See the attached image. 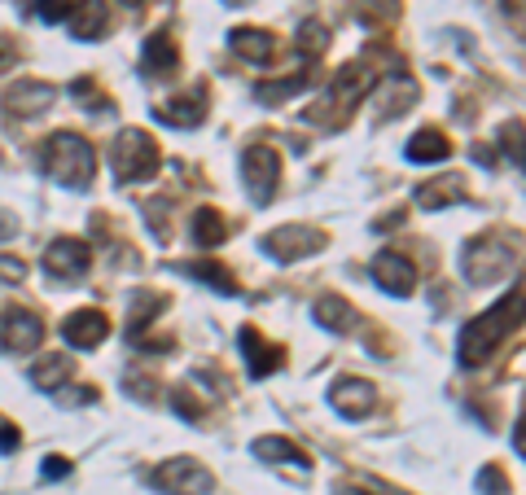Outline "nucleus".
<instances>
[{"mask_svg":"<svg viewBox=\"0 0 526 495\" xmlns=\"http://www.w3.org/2000/svg\"><path fill=\"white\" fill-rule=\"evenodd\" d=\"M518 325H526V285H518V290L505 294L500 303H491L483 316H474L470 325L461 329V342H456L461 364H483Z\"/></svg>","mask_w":526,"mask_h":495,"instance_id":"1","label":"nucleus"},{"mask_svg":"<svg viewBox=\"0 0 526 495\" xmlns=\"http://www.w3.org/2000/svg\"><path fill=\"white\" fill-rule=\"evenodd\" d=\"M40 163H44V171H49L57 184H66V189H84V184H93L97 154H93V145H88L79 132L62 128V132L44 136Z\"/></svg>","mask_w":526,"mask_h":495,"instance_id":"2","label":"nucleus"},{"mask_svg":"<svg viewBox=\"0 0 526 495\" xmlns=\"http://www.w3.org/2000/svg\"><path fill=\"white\" fill-rule=\"evenodd\" d=\"M518 263V250H513V241L505 233H483L474 237L470 246H465L461 255V272L470 285H496L505 281L509 268Z\"/></svg>","mask_w":526,"mask_h":495,"instance_id":"3","label":"nucleus"},{"mask_svg":"<svg viewBox=\"0 0 526 495\" xmlns=\"http://www.w3.org/2000/svg\"><path fill=\"white\" fill-rule=\"evenodd\" d=\"M158 163H163V154H158V141L145 128H123L119 136H114L110 167H114V176H119L123 184L150 180L158 171Z\"/></svg>","mask_w":526,"mask_h":495,"instance_id":"4","label":"nucleus"},{"mask_svg":"<svg viewBox=\"0 0 526 495\" xmlns=\"http://www.w3.org/2000/svg\"><path fill=\"white\" fill-rule=\"evenodd\" d=\"M373 84H377V71H373V66L347 62V66H342V71L334 75V88H329V97L320 101V106L307 110V119H312V123H329V110H342V123H347L351 110H356L360 101L373 92Z\"/></svg>","mask_w":526,"mask_h":495,"instance_id":"5","label":"nucleus"},{"mask_svg":"<svg viewBox=\"0 0 526 495\" xmlns=\"http://www.w3.org/2000/svg\"><path fill=\"white\" fill-rule=\"evenodd\" d=\"M242 180H246L250 202L268 206L277 198V184H281V154L272 145H250L242 154Z\"/></svg>","mask_w":526,"mask_h":495,"instance_id":"6","label":"nucleus"},{"mask_svg":"<svg viewBox=\"0 0 526 495\" xmlns=\"http://www.w3.org/2000/svg\"><path fill=\"white\" fill-rule=\"evenodd\" d=\"M154 487L163 495H207L215 487V478L202 460L176 456V460H163V465L154 469Z\"/></svg>","mask_w":526,"mask_h":495,"instance_id":"7","label":"nucleus"},{"mask_svg":"<svg viewBox=\"0 0 526 495\" xmlns=\"http://www.w3.org/2000/svg\"><path fill=\"white\" fill-rule=\"evenodd\" d=\"M325 233L312 224H285V228H272L268 237H263V250H268L277 263H294V259H307L316 255V250H325Z\"/></svg>","mask_w":526,"mask_h":495,"instance_id":"8","label":"nucleus"},{"mask_svg":"<svg viewBox=\"0 0 526 495\" xmlns=\"http://www.w3.org/2000/svg\"><path fill=\"white\" fill-rule=\"evenodd\" d=\"M88 263H93V246L79 237H53L49 250H44V272L53 281H79L88 272Z\"/></svg>","mask_w":526,"mask_h":495,"instance_id":"9","label":"nucleus"},{"mask_svg":"<svg viewBox=\"0 0 526 495\" xmlns=\"http://www.w3.org/2000/svg\"><path fill=\"white\" fill-rule=\"evenodd\" d=\"M44 342V320L36 312H27V307H9L5 316H0V347L9 355H31Z\"/></svg>","mask_w":526,"mask_h":495,"instance_id":"10","label":"nucleus"},{"mask_svg":"<svg viewBox=\"0 0 526 495\" xmlns=\"http://www.w3.org/2000/svg\"><path fill=\"white\" fill-rule=\"evenodd\" d=\"M369 272H373V281L382 285L386 294H395V298H408V294L417 290V268L399 255V250H377L373 263H369Z\"/></svg>","mask_w":526,"mask_h":495,"instance_id":"11","label":"nucleus"},{"mask_svg":"<svg viewBox=\"0 0 526 495\" xmlns=\"http://www.w3.org/2000/svg\"><path fill=\"white\" fill-rule=\"evenodd\" d=\"M57 101V88L44 84V79H18V84L5 88V97H0V106L9 114H18V119H36Z\"/></svg>","mask_w":526,"mask_h":495,"instance_id":"12","label":"nucleus"},{"mask_svg":"<svg viewBox=\"0 0 526 495\" xmlns=\"http://www.w3.org/2000/svg\"><path fill=\"white\" fill-rule=\"evenodd\" d=\"M329 404H334V412L338 417H347V421L369 417L373 404H377L373 382H364V377H342V382L329 386Z\"/></svg>","mask_w":526,"mask_h":495,"instance_id":"13","label":"nucleus"},{"mask_svg":"<svg viewBox=\"0 0 526 495\" xmlns=\"http://www.w3.org/2000/svg\"><path fill=\"white\" fill-rule=\"evenodd\" d=\"M237 347H242V355H246V373L255 377V382H259V377H272V373H277V368L285 364V351L277 347V342L259 338V329H250V325L237 333Z\"/></svg>","mask_w":526,"mask_h":495,"instance_id":"14","label":"nucleus"},{"mask_svg":"<svg viewBox=\"0 0 526 495\" xmlns=\"http://www.w3.org/2000/svg\"><path fill=\"white\" fill-rule=\"evenodd\" d=\"M62 338L71 342L75 351H93V347H101V342L110 338V320H106V312H97V307H93V312L84 307V312H71L62 320Z\"/></svg>","mask_w":526,"mask_h":495,"instance_id":"15","label":"nucleus"},{"mask_svg":"<svg viewBox=\"0 0 526 495\" xmlns=\"http://www.w3.org/2000/svg\"><path fill=\"white\" fill-rule=\"evenodd\" d=\"M154 114H158V123H167V128H198V123L207 119V88L185 92V97H171Z\"/></svg>","mask_w":526,"mask_h":495,"instance_id":"16","label":"nucleus"},{"mask_svg":"<svg viewBox=\"0 0 526 495\" xmlns=\"http://www.w3.org/2000/svg\"><path fill=\"white\" fill-rule=\"evenodd\" d=\"M470 202V184L465 176H443V180H426L417 189V206L421 211H448V206Z\"/></svg>","mask_w":526,"mask_h":495,"instance_id":"17","label":"nucleus"},{"mask_svg":"<svg viewBox=\"0 0 526 495\" xmlns=\"http://www.w3.org/2000/svg\"><path fill=\"white\" fill-rule=\"evenodd\" d=\"M66 22H71L75 40H101L110 31V5L106 0H75V9Z\"/></svg>","mask_w":526,"mask_h":495,"instance_id":"18","label":"nucleus"},{"mask_svg":"<svg viewBox=\"0 0 526 495\" xmlns=\"http://www.w3.org/2000/svg\"><path fill=\"white\" fill-rule=\"evenodd\" d=\"M312 312H316V320H320V329H334V333H351V329L360 325V312H356V307H351L342 294H320Z\"/></svg>","mask_w":526,"mask_h":495,"instance_id":"19","label":"nucleus"},{"mask_svg":"<svg viewBox=\"0 0 526 495\" xmlns=\"http://www.w3.org/2000/svg\"><path fill=\"white\" fill-rule=\"evenodd\" d=\"M250 452H255L259 460H268V465H299V469L312 465L303 447L294 439H281V434H263V439L250 443Z\"/></svg>","mask_w":526,"mask_h":495,"instance_id":"20","label":"nucleus"},{"mask_svg":"<svg viewBox=\"0 0 526 495\" xmlns=\"http://www.w3.org/2000/svg\"><path fill=\"white\" fill-rule=\"evenodd\" d=\"M413 101H417V84L408 79L404 66H399V71L386 75V88L377 92V106H382L386 119H395V114L404 110V106H413Z\"/></svg>","mask_w":526,"mask_h":495,"instance_id":"21","label":"nucleus"},{"mask_svg":"<svg viewBox=\"0 0 526 495\" xmlns=\"http://www.w3.org/2000/svg\"><path fill=\"white\" fill-rule=\"evenodd\" d=\"M145 66H150L158 79H171L180 71V49H176V40H171L167 31H154V36L145 40Z\"/></svg>","mask_w":526,"mask_h":495,"instance_id":"22","label":"nucleus"},{"mask_svg":"<svg viewBox=\"0 0 526 495\" xmlns=\"http://www.w3.org/2000/svg\"><path fill=\"white\" fill-rule=\"evenodd\" d=\"M237 57H246V62H268L272 53H277V44H272V31L263 27H237L233 36H228Z\"/></svg>","mask_w":526,"mask_h":495,"instance_id":"23","label":"nucleus"},{"mask_svg":"<svg viewBox=\"0 0 526 495\" xmlns=\"http://www.w3.org/2000/svg\"><path fill=\"white\" fill-rule=\"evenodd\" d=\"M75 373V360L71 355H40L36 364H31V386H40V390H62V382Z\"/></svg>","mask_w":526,"mask_h":495,"instance_id":"24","label":"nucleus"},{"mask_svg":"<svg viewBox=\"0 0 526 495\" xmlns=\"http://www.w3.org/2000/svg\"><path fill=\"white\" fill-rule=\"evenodd\" d=\"M448 154H452V145L439 128H421V132H413V141H408V158H413V163H443Z\"/></svg>","mask_w":526,"mask_h":495,"instance_id":"25","label":"nucleus"},{"mask_svg":"<svg viewBox=\"0 0 526 495\" xmlns=\"http://www.w3.org/2000/svg\"><path fill=\"white\" fill-rule=\"evenodd\" d=\"M193 241H198L202 250H215L220 241L228 237V224H224V215L220 211H211V206H202V211H193Z\"/></svg>","mask_w":526,"mask_h":495,"instance_id":"26","label":"nucleus"},{"mask_svg":"<svg viewBox=\"0 0 526 495\" xmlns=\"http://www.w3.org/2000/svg\"><path fill=\"white\" fill-rule=\"evenodd\" d=\"M307 84H312V75H307V71H294V75H285V79H263V84L255 88V97L263 101V106H281L285 97L303 92Z\"/></svg>","mask_w":526,"mask_h":495,"instance_id":"27","label":"nucleus"},{"mask_svg":"<svg viewBox=\"0 0 526 495\" xmlns=\"http://www.w3.org/2000/svg\"><path fill=\"white\" fill-rule=\"evenodd\" d=\"M189 276H198V281H207L211 290H220V294H237V281H233V272H228L224 263H215V259H198V263H189Z\"/></svg>","mask_w":526,"mask_h":495,"instance_id":"28","label":"nucleus"},{"mask_svg":"<svg viewBox=\"0 0 526 495\" xmlns=\"http://www.w3.org/2000/svg\"><path fill=\"white\" fill-rule=\"evenodd\" d=\"M163 312V298L158 294H136V303H132V316H128V333H132V342L141 338V329L150 325V320Z\"/></svg>","mask_w":526,"mask_h":495,"instance_id":"29","label":"nucleus"},{"mask_svg":"<svg viewBox=\"0 0 526 495\" xmlns=\"http://www.w3.org/2000/svg\"><path fill=\"white\" fill-rule=\"evenodd\" d=\"M500 149H505L513 163L526 171V123L522 119H509L505 128H500Z\"/></svg>","mask_w":526,"mask_h":495,"instance_id":"30","label":"nucleus"},{"mask_svg":"<svg viewBox=\"0 0 526 495\" xmlns=\"http://www.w3.org/2000/svg\"><path fill=\"white\" fill-rule=\"evenodd\" d=\"M325 44H329V27H325V22H316V18H307L299 27V53L303 57H320V53H325Z\"/></svg>","mask_w":526,"mask_h":495,"instance_id":"31","label":"nucleus"},{"mask_svg":"<svg viewBox=\"0 0 526 495\" xmlns=\"http://www.w3.org/2000/svg\"><path fill=\"white\" fill-rule=\"evenodd\" d=\"M474 482H478V491L483 495H509V478H505V469L500 465H483Z\"/></svg>","mask_w":526,"mask_h":495,"instance_id":"32","label":"nucleus"},{"mask_svg":"<svg viewBox=\"0 0 526 495\" xmlns=\"http://www.w3.org/2000/svg\"><path fill=\"white\" fill-rule=\"evenodd\" d=\"M71 97H75V101H84V106L93 101L97 114H106V110H110V97H101L97 79H75V84H71Z\"/></svg>","mask_w":526,"mask_h":495,"instance_id":"33","label":"nucleus"},{"mask_svg":"<svg viewBox=\"0 0 526 495\" xmlns=\"http://www.w3.org/2000/svg\"><path fill=\"white\" fill-rule=\"evenodd\" d=\"M171 408H176L185 421H198V417H202V399L193 395V390H185V386L171 390Z\"/></svg>","mask_w":526,"mask_h":495,"instance_id":"34","label":"nucleus"},{"mask_svg":"<svg viewBox=\"0 0 526 495\" xmlns=\"http://www.w3.org/2000/svg\"><path fill=\"white\" fill-rule=\"evenodd\" d=\"M75 9V0H36V18L40 22H66Z\"/></svg>","mask_w":526,"mask_h":495,"instance_id":"35","label":"nucleus"},{"mask_svg":"<svg viewBox=\"0 0 526 495\" xmlns=\"http://www.w3.org/2000/svg\"><path fill=\"white\" fill-rule=\"evenodd\" d=\"M399 5L395 0H364V22H395Z\"/></svg>","mask_w":526,"mask_h":495,"instance_id":"36","label":"nucleus"},{"mask_svg":"<svg viewBox=\"0 0 526 495\" xmlns=\"http://www.w3.org/2000/svg\"><path fill=\"white\" fill-rule=\"evenodd\" d=\"M22 276H27V263H22L18 255H0V281H5V285H18Z\"/></svg>","mask_w":526,"mask_h":495,"instance_id":"37","label":"nucleus"},{"mask_svg":"<svg viewBox=\"0 0 526 495\" xmlns=\"http://www.w3.org/2000/svg\"><path fill=\"white\" fill-rule=\"evenodd\" d=\"M505 18H509V27L526 40V0H505Z\"/></svg>","mask_w":526,"mask_h":495,"instance_id":"38","label":"nucleus"},{"mask_svg":"<svg viewBox=\"0 0 526 495\" xmlns=\"http://www.w3.org/2000/svg\"><path fill=\"white\" fill-rule=\"evenodd\" d=\"M66 474H71V460H66V456H49V460H44V478H66Z\"/></svg>","mask_w":526,"mask_h":495,"instance_id":"39","label":"nucleus"},{"mask_svg":"<svg viewBox=\"0 0 526 495\" xmlns=\"http://www.w3.org/2000/svg\"><path fill=\"white\" fill-rule=\"evenodd\" d=\"M62 404H93L97 399V390L93 386H71V395H57Z\"/></svg>","mask_w":526,"mask_h":495,"instance_id":"40","label":"nucleus"},{"mask_svg":"<svg viewBox=\"0 0 526 495\" xmlns=\"http://www.w3.org/2000/svg\"><path fill=\"white\" fill-rule=\"evenodd\" d=\"M22 443V434H18V425H5L0 421V452H14V447Z\"/></svg>","mask_w":526,"mask_h":495,"instance_id":"41","label":"nucleus"},{"mask_svg":"<svg viewBox=\"0 0 526 495\" xmlns=\"http://www.w3.org/2000/svg\"><path fill=\"white\" fill-rule=\"evenodd\" d=\"M14 62H18V49H14V44H9V40H0V75H5Z\"/></svg>","mask_w":526,"mask_h":495,"instance_id":"42","label":"nucleus"},{"mask_svg":"<svg viewBox=\"0 0 526 495\" xmlns=\"http://www.w3.org/2000/svg\"><path fill=\"white\" fill-rule=\"evenodd\" d=\"M513 447L526 456V404H522V417H518V425H513Z\"/></svg>","mask_w":526,"mask_h":495,"instance_id":"43","label":"nucleus"},{"mask_svg":"<svg viewBox=\"0 0 526 495\" xmlns=\"http://www.w3.org/2000/svg\"><path fill=\"white\" fill-rule=\"evenodd\" d=\"M9 233H18V220H9V215L0 211V237H9Z\"/></svg>","mask_w":526,"mask_h":495,"instance_id":"44","label":"nucleus"},{"mask_svg":"<svg viewBox=\"0 0 526 495\" xmlns=\"http://www.w3.org/2000/svg\"><path fill=\"white\" fill-rule=\"evenodd\" d=\"M474 158H478L483 167H496V154H491V149H474Z\"/></svg>","mask_w":526,"mask_h":495,"instance_id":"45","label":"nucleus"},{"mask_svg":"<svg viewBox=\"0 0 526 495\" xmlns=\"http://www.w3.org/2000/svg\"><path fill=\"white\" fill-rule=\"evenodd\" d=\"M338 495H369V491H360V487H342Z\"/></svg>","mask_w":526,"mask_h":495,"instance_id":"46","label":"nucleus"},{"mask_svg":"<svg viewBox=\"0 0 526 495\" xmlns=\"http://www.w3.org/2000/svg\"><path fill=\"white\" fill-rule=\"evenodd\" d=\"M123 5H128V9H145V0H123Z\"/></svg>","mask_w":526,"mask_h":495,"instance_id":"47","label":"nucleus"},{"mask_svg":"<svg viewBox=\"0 0 526 495\" xmlns=\"http://www.w3.org/2000/svg\"><path fill=\"white\" fill-rule=\"evenodd\" d=\"M228 5H250V0H228Z\"/></svg>","mask_w":526,"mask_h":495,"instance_id":"48","label":"nucleus"}]
</instances>
